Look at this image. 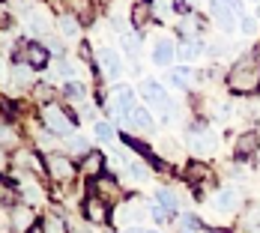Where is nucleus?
I'll list each match as a JSON object with an SVG mask.
<instances>
[{
	"mask_svg": "<svg viewBox=\"0 0 260 233\" xmlns=\"http://www.w3.org/2000/svg\"><path fill=\"white\" fill-rule=\"evenodd\" d=\"M228 87L234 93H251V90H257L260 87V63L254 57L239 60L234 66V72H231V78H228Z\"/></svg>",
	"mask_w": 260,
	"mask_h": 233,
	"instance_id": "f257e3e1",
	"label": "nucleus"
},
{
	"mask_svg": "<svg viewBox=\"0 0 260 233\" xmlns=\"http://www.w3.org/2000/svg\"><path fill=\"white\" fill-rule=\"evenodd\" d=\"M209 6H212V12H215V18H218V24L224 27V30H234V21L239 18V15L245 18V9H242V0H212Z\"/></svg>",
	"mask_w": 260,
	"mask_h": 233,
	"instance_id": "f03ea898",
	"label": "nucleus"
},
{
	"mask_svg": "<svg viewBox=\"0 0 260 233\" xmlns=\"http://www.w3.org/2000/svg\"><path fill=\"white\" fill-rule=\"evenodd\" d=\"M42 120H45V126L57 135H72V120L57 108V105H45V111H42Z\"/></svg>",
	"mask_w": 260,
	"mask_h": 233,
	"instance_id": "7ed1b4c3",
	"label": "nucleus"
},
{
	"mask_svg": "<svg viewBox=\"0 0 260 233\" xmlns=\"http://www.w3.org/2000/svg\"><path fill=\"white\" fill-rule=\"evenodd\" d=\"M48 174H51L57 182H69L75 177V164H72V158H66V155L51 153L48 155Z\"/></svg>",
	"mask_w": 260,
	"mask_h": 233,
	"instance_id": "20e7f679",
	"label": "nucleus"
},
{
	"mask_svg": "<svg viewBox=\"0 0 260 233\" xmlns=\"http://www.w3.org/2000/svg\"><path fill=\"white\" fill-rule=\"evenodd\" d=\"M141 90H144V99L153 105L156 111H165V117H171V108H174V105H171V99H168V93L161 90V84H156V81H147Z\"/></svg>",
	"mask_w": 260,
	"mask_h": 233,
	"instance_id": "39448f33",
	"label": "nucleus"
},
{
	"mask_svg": "<svg viewBox=\"0 0 260 233\" xmlns=\"http://www.w3.org/2000/svg\"><path fill=\"white\" fill-rule=\"evenodd\" d=\"M84 215H87L93 224H105V221H108V201H102L99 194L87 197V201H84Z\"/></svg>",
	"mask_w": 260,
	"mask_h": 233,
	"instance_id": "423d86ee",
	"label": "nucleus"
},
{
	"mask_svg": "<svg viewBox=\"0 0 260 233\" xmlns=\"http://www.w3.org/2000/svg\"><path fill=\"white\" fill-rule=\"evenodd\" d=\"M24 63L30 69H42V66H48V48L45 45H39V42H30L24 48Z\"/></svg>",
	"mask_w": 260,
	"mask_h": 233,
	"instance_id": "0eeeda50",
	"label": "nucleus"
},
{
	"mask_svg": "<svg viewBox=\"0 0 260 233\" xmlns=\"http://www.w3.org/2000/svg\"><path fill=\"white\" fill-rule=\"evenodd\" d=\"M188 141H191V150H194V153H201V155H207V153L215 150V135L207 131V129H194Z\"/></svg>",
	"mask_w": 260,
	"mask_h": 233,
	"instance_id": "6e6552de",
	"label": "nucleus"
},
{
	"mask_svg": "<svg viewBox=\"0 0 260 233\" xmlns=\"http://www.w3.org/2000/svg\"><path fill=\"white\" fill-rule=\"evenodd\" d=\"M174 54H177V48H174L171 39H158L156 48H153V63L156 66H171L174 63Z\"/></svg>",
	"mask_w": 260,
	"mask_h": 233,
	"instance_id": "1a4fd4ad",
	"label": "nucleus"
},
{
	"mask_svg": "<svg viewBox=\"0 0 260 233\" xmlns=\"http://www.w3.org/2000/svg\"><path fill=\"white\" fill-rule=\"evenodd\" d=\"M12 227H15L18 233H30L33 227H36V224H33V212H30L27 207H15L12 209Z\"/></svg>",
	"mask_w": 260,
	"mask_h": 233,
	"instance_id": "9d476101",
	"label": "nucleus"
},
{
	"mask_svg": "<svg viewBox=\"0 0 260 233\" xmlns=\"http://www.w3.org/2000/svg\"><path fill=\"white\" fill-rule=\"evenodd\" d=\"M99 63H102V72L108 78H117L120 75V69H123V66H120V54L111 51V48H105V51L99 54Z\"/></svg>",
	"mask_w": 260,
	"mask_h": 233,
	"instance_id": "9b49d317",
	"label": "nucleus"
},
{
	"mask_svg": "<svg viewBox=\"0 0 260 233\" xmlns=\"http://www.w3.org/2000/svg\"><path fill=\"white\" fill-rule=\"evenodd\" d=\"M9 78H12V84H15L18 90H24V87L33 84V69H30L27 63H15L12 72H9Z\"/></svg>",
	"mask_w": 260,
	"mask_h": 233,
	"instance_id": "f8f14e48",
	"label": "nucleus"
},
{
	"mask_svg": "<svg viewBox=\"0 0 260 233\" xmlns=\"http://www.w3.org/2000/svg\"><path fill=\"white\" fill-rule=\"evenodd\" d=\"M234 150H236V155H239V158H245V155L257 153V135H254V131H245V135L236 141Z\"/></svg>",
	"mask_w": 260,
	"mask_h": 233,
	"instance_id": "ddd939ff",
	"label": "nucleus"
},
{
	"mask_svg": "<svg viewBox=\"0 0 260 233\" xmlns=\"http://www.w3.org/2000/svg\"><path fill=\"white\" fill-rule=\"evenodd\" d=\"M129 123L138 126V129H144V131H153V117H150L141 105H135V108L129 111Z\"/></svg>",
	"mask_w": 260,
	"mask_h": 233,
	"instance_id": "4468645a",
	"label": "nucleus"
},
{
	"mask_svg": "<svg viewBox=\"0 0 260 233\" xmlns=\"http://www.w3.org/2000/svg\"><path fill=\"white\" fill-rule=\"evenodd\" d=\"M57 27H60V33H63V36H69V39H78V33H81V24H78V18H75L72 12L60 15Z\"/></svg>",
	"mask_w": 260,
	"mask_h": 233,
	"instance_id": "2eb2a0df",
	"label": "nucleus"
},
{
	"mask_svg": "<svg viewBox=\"0 0 260 233\" xmlns=\"http://www.w3.org/2000/svg\"><path fill=\"white\" fill-rule=\"evenodd\" d=\"M215 207L224 209V212H231V209L239 207V194H236L234 188H221V191L215 194Z\"/></svg>",
	"mask_w": 260,
	"mask_h": 233,
	"instance_id": "dca6fc26",
	"label": "nucleus"
},
{
	"mask_svg": "<svg viewBox=\"0 0 260 233\" xmlns=\"http://www.w3.org/2000/svg\"><path fill=\"white\" fill-rule=\"evenodd\" d=\"M96 188H99L102 201H117V197H120V185L111 180V177H99V180H96Z\"/></svg>",
	"mask_w": 260,
	"mask_h": 233,
	"instance_id": "f3484780",
	"label": "nucleus"
},
{
	"mask_svg": "<svg viewBox=\"0 0 260 233\" xmlns=\"http://www.w3.org/2000/svg\"><path fill=\"white\" fill-rule=\"evenodd\" d=\"M156 201H158V207L168 209L171 215H174V212L180 209V201H177V194H174L171 188H158V191H156Z\"/></svg>",
	"mask_w": 260,
	"mask_h": 233,
	"instance_id": "a211bd4d",
	"label": "nucleus"
},
{
	"mask_svg": "<svg viewBox=\"0 0 260 233\" xmlns=\"http://www.w3.org/2000/svg\"><path fill=\"white\" fill-rule=\"evenodd\" d=\"M81 171L87 177H99V171H102V153H87L84 161H81Z\"/></svg>",
	"mask_w": 260,
	"mask_h": 233,
	"instance_id": "6ab92c4d",
	"label": "nucleus"
},
{
	"mask_svg": "<svg viewBox=\"0 0 260 233\" xmlns=\"http://www.w3.org/2000/svg\"><path fill=\"white\" fill-rule=\"evenodd\" d=\"M42 230H45V233H66V221H63L60 215L48 212V215L42 218Z\"/></svg>",
	"mask_w": 260,
	"mask_h": 233,
	"instance_id": "aec40b11",
	"label": "nucleus"
},
{
	"mask_svg": "<svg viewBox=\"0 0 260 233\" xmlns=\"http://www.w3.org/2000/svg\"><path fill=\"white\" fill-rule=\"evenodd\" d=\"M144 204H141V201H129V204H126V209H123V218H126V221H129V224H138V221H141V218H144Z\"/></svg>",
	"mask_w": 260,
	"mask_h": 233,
	"instance_id": "412c9836",
	"label": "nucleus"
},
{
	"mask_svg": "<svg viewBox=\"0 0 260 233\" xmlns=\"http://www.w3.org/2000/svg\"><path fill=\"white\" fill-rule=\"evenodd\" d=\"M177 54H180V57L185 60V63H191V60H194V57L201 54V45H198L194 39H185V42L180 45V51H177Z\"/></svg>",
	"mask_w": 260,
	"mask_h": 233,
	"instance_id": "4be33fe9",
	"label": "nucleus"
},
{
	"mask_svg": "<svg viewBox=\"0 0 260 233\" xmlns=\"http://www.w3.org/2000/svg\"><path fill=\"white\" fill-rule=\"evenodd\" d=\"M63 93H66V99H75V102L87 96V90H84V84H81V81H69V84L63 87Z\"/></svg>",
	"mask_w": 260,
	"mask_h": 233,
	"instance_id": "5701e85b",
	"label": "nucleus"
},
{
	"mask_svg": "<svg viewBox=\"0 0 260 233\" xmlns=\"http://www.w3.org/2000/svg\"><path fill=\"white\" fill-rule=\"evenodd\" d=\"M147 18H150V6H147V3H135V9H132V21L141 27V24H147Z\"/></svg>",
	"mask_w": 260,
	"mask_h": 233,
	"instance_id": "b1692460",
	"label": "nucleus"
},
{
	"mask_svg": "<svg viewBox=\"0 0 260 233\" xmlns=\"http://www.w3.org/2000/svg\"><path fill=\"white\" fill-rule=\"evenodd\" d=\"M188 81H191V72H188V69H174V72H171V84H174V87H182V90H185Z\"/></svg>",
	"mask_w": 260,
	"mask_h": 233,
	"instance_id": "393cba45",
	"label": "nucleus"
},
{
	"mask_svg": "<svg viewBox=\"0 0 260 233\" xmlns=\"http://www.w3.org/2000/svg\"><path fill=\"white\" fill-rule=\"evenodd\" d=\"M129 174L135 180H147V177H150V168H147L144 161H129Z\"/></svg>",
	"mask_w": 260,
	"mask_h": 233,
	"instance_id": "a878e982",
	"label": "nucleus"
},
{
	"mask_svg": "<svg viewBox=\"0 0 260 233\" xmlns=\"http://www.w3.org/2000/svg\"><path fill=\"white\" fill-rule=\"evenodd\" d=\"M242 30H245L248 36H254V33L260 30V21L254 18V15H245V18H242Z\"/></svg>",
	"mask_w": 260,
	"mask_h": 233,
	"instance_id": "bb28decb",
	"label": "nucleus"
},
{
	"mask_svg": "<svg viewBox=\"0 0 260 233\" xmlns=\"http://www.w3.org/2000/svg\"><path fill=\"white\" fill-rule=\"evenodd\" d=\"M96 138L111 141V138H114V126H111V123H96Z\"/></svg>",
	"mask_w": 260,
	"mask_h": 233,
	"instance_id": "cd10ccee",
	"label": "nucleus"
},
{
	"mask_svg": "<svg viewBox=\"0 0 260 233\" xmlns=\"http://www.w3.org/2000/svg\"><path fill=\"white\" fill-rule=\"evenodd\" d=\"M185 174H188V180H201V177H207V168L204 164H191Z\"/></svg>",
	"mask_w": 260,
	"mask_h": 233,
	"instance_id": "c85d7f7f",
	"label": "nucleus"
},
{
	"mask_svg": "<svg viewBox=\"0 0 260 233\" xmlns=\"http://www.w3.org/2000/svg\"><path fill=\"white\" fill-rule=\"evenodd\" d=\"M123 48H126L129 54L138 51V42H135V36H132V33H123Z\"/></svg>",
	"mask_w": 260,
	"mask_h": 233,
	"instance_id": "c756f323",
	"label": "nucleus"
},
{
	"mask_svg": "<svg viewBox=\"0 0 260 233\" xmlns=\"http://www.w3.org/2000/svg\"><path fill=\"white\" fill-rule=\"evenodd\" d=\"M153 218H156V221H168V218H171V212H168V209H161V207H153Z\"/></svg>",
	"mask_w": 260,
	"mask_h": 233,
	"instance_id": "7c9ffc66",
	"label": "nucleus"
},
{
	"mask_svg": "<svg viewBox=\"0 0 260 233\" xmlns=\"http://www.w3.org/2000/svg\"><path fill=\"white\" fill-rule=\"evenodd\" d=\"M36 99H39V102H48V99H51V90H48V87L42 84V87L36 90Z\"/></svg>",
	"mask_w": 260,
	"mask_h": 233,
	"instance_id": "2f4dec72",
	"label": "nucleus"
},
{
	"mask_svg": "<svg viewBox=\"0 0 260 233\" xmlns=\"http://www.w3.org/2000/svg\"><path fill=\"white\" fill-rule=\"evenodd\" d=\"M57 72H60V75H72V63L60 60V63H57Z\"/></svg>",
	"mask_w": 260,
	"mask_h": 233,
	"instance_id": "473e14b6",
	"label": "nucleus"
},
{
	"mask_svg": "<svg viewBox=\"0 0 260 233\" xmlns=\"http://www.w3.org/2000/svg\"><path fill=\"white\" fill-rule=\"evenodd\" d=\"M69 147H72V150H78V153H84V150H87V147H84V141H81V138H72V144H69Z\"/></svg>",
	"mask_w": 260,
	"mask_h": 233,
	"instance_id": "72a5a7b5",
	"label": "nucleus"
},
{
	"mask_svg": "<svg viewBox=\"0 0 260 233\" xmlns=\"http://www.w3.org/2000/svg\"><path fill=\"white\" fill-rule=\"evenodd\" d=\"M6 21H9V15H6V6H3V3H0V27L6 24Z\"/></svg>",
	"mask_w": 260,
	"mask_h": 233,
	"instance_id": "f704fd0d",
	"label": "nucleus"
},
{
	"mask_svg": "<svg viewBox=\"0 0 260 233\" xmlns=\"http://www.w3.org/2000/svg\"><path fill=\"white\" fill-rule=\"evenodd\" d=\"M126 233H150V230H141V227H129Z\"/></svg>",
	"mask_w": 260,
	"mask_h": 233,
	"instance_id": "c9c22d12",
	"label": "nucleus"
},
{
	"mask_svg": "<svg viewBox=\"0 0 260 233\" xmlns=\"http://www.w3.org/2000/svg\"><path fill=\"white\" fill-rule=\"evenodd\" d=\"M150 233H156V230H150Z\"/></svg>",
	"mask_w": 260,
	"mask_h": 233,
	"instance_id": "e433bc0d",
	"label": "nucleus"
}]
</instances>
